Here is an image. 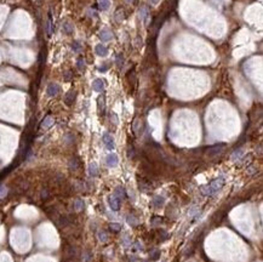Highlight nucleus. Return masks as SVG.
Returning <instances> with one entry per match:
<instances>
[{"label":"nucleus","mask_w":263,"mask_h":262,"mask_svg":"<svg viewBox=\"0 0 263 262\" xmlns=\"http://www.w3.org/2000/svg\"><path fill=\"white\" fill-rule=\"evenodd\" d=\"M114 196L120 200H123L125 197H126V191H125V188L123 187V186H119V187H117L115 188V191H114Z\"/></svg>","instance_id":"f8f14e48"},{"label":"nucleus","mask_w":263,"mask_h":262,"mask_svg":"<svg viewBox=\"0 0 263 262\" xmlns=\"http://www.w3.org/2000/svg\"><path fill=\"white\" fill-rule=\"evenodd\" d=\"M100 70H101V72H104V70H107V68H106V67H100Z\"/></svg>","instance_id":"f704fd0d"},{"label":"nucleus","mask_w":263,"mask_h":262,"mask_svg":"<svg viewBox=\"0 0 263 262\" xmlns=\"http://www.w3.org/2000/svg\"><path fill=\"white\" fill-rule=\"evenodd\" d=\"M52 124H53V118L49 115V117H46V118L43 120V123H41V128H43V129H49Z\"/></svg>","instance_id":"dca6fc26"},{"label":"nucleus","mask_w":263,"mask_h":262,"mask_svg":"<svg viewBox=\"0 0 263 262\" xmlns=\"http://www.w3.org/2000/svg\"><path fill=\"white\" fill-rule=\"evenodd\" d=\"M98 239H100L102 243H106V241L108 240V235H107V233H106L104 231H100V232H98Z\"/></svg>","instance_id":"393cba45"},{"label":"nucleus","mask_w":263,"mask_h":262,"mask_svg":"<svg viewBox=\"0 0 263 262\" xmlns=\"http://www.w3.org/2000/svg\"><path fill=\"white\" fill-rule=\"evenodd\" d=\"M109 227H111L112 231H115V232H118V231L121 229V225L118 223V222H112V223L109 225Z\"/></svg>","instance_id":"cd10ccee"},{"label":"nucleus","mask_w":263,"mask_h":262,"mask_svg":"<svg viewBox=\"0 0 263 262\" xmlns=\"http://www.w3.org/2000/svg\"><path fill=\"white\" fill-rule=\"evenodd\" d=\"M95 52H96V55H98V56H107L108 55V49L104 46V45H102V44H98V45H96V47H95Z\"/></svg>","instance_id":"9b49d317"},{"label":"nucleus","mask_w":263,"mask_h":262,"mask_svg":"<svg viewBox=\"0 0 263 262\" xmlns=\"http://www.w3.org/2000/svg\"><path fill=\"white\" fill-rule=\"evenodd\" d=\"M106 163H107V165H108V166H111V167H114V166H117V165H118V163H119L118 155H117V154H114V153L109 154V155L107 157V159H106Z\"/></svg>","instance_id":"0eeeda50"},{"label":"nucleus","mask_w":263,"mask_h":262,"mask_svg":"<svg viewBox=\"0 0 263 262\" xmlns=\"http://www.w3.org/2000/svg\"><path fill=\"white\" fill-rule=\"evenodd\" d=\"M160 2V0H149V3H150V5H156L158 3Z\"/></svg>","instance_id":"72a5a7b5"},{"label":"nucleus","mask_w":263,"mask_h":262,"mask_svg":"<svg viewBox=\"0 0 263 262\" xmlns=\"http://www.w3.org/2000/svg\"><path fill=\"white\" fill-rule=\"evenodd\" d=\"M70 79H72V72H66L64 80H70Z\"/></svg>","instance_id":"473e14b6"},{"label":"nucleus","mask_w":263,"mask_h":262,"mask_svg":"<svg viewBox=\"0 0 263 262\" xmlns=\"http://www.w3.org/2000/svg\"><path fill=\"white\" fill-rule=\"evenodd\" d=\"M85 60H84V57H79L78 58V61H76V67H78V69L79 70H84L85 69Z\"/></svg>","instance_id":"4be33fe9"},{"label":"nucleus","mask_w":263,"mask_h":262,"mask_svg":"<svg viewBox=\"0 0 263 262\" xmlns=\"http://www.w3.org/2000/svg\"><path fill=\"white\" fill-rule=\"evenodd\" d=\"M69 167H70V170H73V171H75L78 167H79V160H78V158H72L70 160H69Z\"/></svg>","instance_id":"a211bd4d"},{"label":"nucleus","mask_w":263,"mask_h":262,"mask_svg":"<svg viewBox=\"0 0 263 262\" xmlns=\"http://www.w3.org/2000/svg\"><path fill=\"white\" fill-rule=\"evenodd\" d=\"M102 140H103V143H104V146H106V147H107L109 150H113V149L115 148V141H114L113 136H112V135H109L108 132H106V134L103 135Z\"/></svg>","instance_id":"f03ea898"},{"label":"nucleus","mask_w":263,"mask_h":262,"mask_svg":"<svg viewBox=\"0 0 263 262\" xmlns=\"http://www.w3.org/2000/svg\"><path fill=\"white\" fill-rule=\"evenodd\" d=\"M72 50H73L74 52H79V51L81 50V44H80L79 41H73V43H72Z\"/></svg>","instance_id":"a878e982"},{"label":"nucleus","mask_w":263,"mask_h":262,"mask_svg":"<svg viewBox=\"0 0 263 262\" xmlns=\"http://www.w3.org/2000/svg\"><path fill=\"white\" fill-rule=\"evenodd\" d=\"M92 89L96 91V92H102L104 90V82L102 79H96L94 80L92 82Z\"/></svg>","instance_id":"6e6552de"},{"label":"nucleus","mask_w":263,"mask_h":262,"mask_svg":"<svg viewBox=\"0 0 263 262\" xmlns=\"http://www.w3.org/2000/svg\"><path fill=\"white\" fill-rule=\"evenodd\" d=\"M98 111H100V113L101 112L104 113V99L102 96L98 97Z\"/></svg>","instance_id":"bb28decb"},{"label":"nucleus","mask_w":263,"mask_h":262,"mask_svg":"<svg viewBox=\"0 0 263 262\" xmlns=\"http://www.w3.org/2000/svg\"><path fill=\"white\" fill-rule=\"evenodd\" d=\"M224 148V144L223 143H220V144H216V146H212L207 149V155L210 157H213V155H217L218 153H221Z\"/></svg>","instance_id":"39448f33"},{"label":"nucleus","mask_w":263,"mask_h":262,"mask_svg":"<svg viewBox=\"0 0 263 262\" xmlns=\"http://www.w3.org/2000/svg\"><path fill=\"white\" fill-rule=\"evenodd\" d=\"M123 63H124V60H123V55H121V53H119V55L117 56V64H118L119 67H123Z\"/></svg>","instance_id":"7c9ffc66"},{"label":"nucleus","mask_w":263,"mask_h":262,"mask_svg":"<svg viewBox=\"0 0 263 262\" xmlns=\"http://www.w3.org/2000/svg\"><path fill=\"white\" fill-rule=\"evenodd\" d=\"M109 5H111L109 0H100V3H98V9L102 10V11H106V10H108Z\"/></svg>","instance_id":"f3484780"},{"label":"nucleus","mask_w":263,"mask_h":262,"mask_svg":"<svg viewBox=\"0 0 263 262\" xmlns=\"http://www.w3.org/2000/svg\"><path fill=\"white\" fill-rule=\"evenodd\" d=\"M75 97H76V92H75V91L72 90V91L67 92L66 96H64V102H66V105H67V106H72L73 102L75 101Z\"/></svg>","instance_id":"1a4fd4ad"},{"label":"nucleus","mask_w":263,"mask_h":262,"mask_svg":"<svg viewBox=\"0 0 263 262\" xmlns=\"http://www.w3.org/2000/svg\"><path fill=\"white\" fill-rule=\"evenodd\" d=\"M165 203V199L162 198V197H160V196H156V197H154V199H153V205H155V206H161L162 204Z\"/></svg>","instance_id":"6ab92c4d"},{"label":"nucleus","mask_w":263,"mask_h":262,"mask_svg":"<svg viewBox=\"0 0 263 262\" xmlns=\"http://www.w3.org/2000/svg\"><path fill=\"white\" fill-rule=\"evenodd\" d=\"M89 173H90V176H92V177H95V176H97V175H98V166H97L96 163H91L89 165Z\"/></svg>","instance_id":"2eb2a0df"},{"label":"nucleus","mask_w":263,"mask_h":262,"mask_svg":"<svg viewBox=\"0 0 263 262\" xmlns=\"http://www.w3.org/2000/svg\"><path fill=\"white\" fill-rule=\"evenodd\" d=\"M46 33H47V35H51V33H52V20H51V15L49 16V20H47V24H46Z\"/></svg>","instance_id":"b1692460"},{"label":"nucleus","mask_w":263,"mask_h":262,"mask_svg":"<svg viewBox=\"0 0 263 262\" xmlns=\"http://www.w3.org/2000/svg\"><path fill=\"white\" fill-rule=\"evenodd\" d=\"M223 183H224V179H223V177L215 179V180L211 181L209 185L201 187V192H203L204 196H212V194H215L216 192H218V191L222 188Z\"/></svg>","instance_id":"f257e3e1"},{"label":"nucleus","mask_w":263,"mask_h":262,"mask_svg":"<svg viewBox=\"0 0 263 262\" xmlns=\"http://www.w3.org/2000/svg\"><path fill=\"white\" fill-rule=\"evenodd\" d=\"M112 38H113V34L108 28H104L100 32V39L102 41H109V40H112Z\"/></svg>","instance_id":"423d86ee"},{"label":"nucleus","mask_w":263,"mask_h":262,"mask_svg":"<svg viewBox=\"0 0 263 262\" xmlns=\"http://www.w3.org/2000/svg\"><path fill=\"white\" fill-rule=\"evenodd\" d=\"M114 18L117 22H123L125 20V11L123 9H118L114 14Z\"/></svg>","instance_id":"4468645a"},{"label":"nucleus","mask_w":263,"mask_h":262,"mask_svg":"<svg viewBox=\"0 0 263 262\" xmlns=\"http://www.w3.org/2000/svg\"><path fill=\"white\" fill-rule=\"evenodd\" d=\"M147 17H148V10L146 8H141V10H140V18H141V21L146 22Z\"/></svg>","instance_id":"412c9836"},{"label":"nucleus","mask_w":263,"mask_h":262,"mask_svg":"<svg viewBox=\"0 0 263 262\" xmlns=\"http://www.w3.org/2000/svg\"><path fill=\"white\" fill-rule=\"evenodd\" d=\"M111 120H113V123H114L115 125L119 123V121H118V117H117L115 113H112V114H111Z\"/></svg>","instance_id":"2f4dec72"},{"label":"nucleus","mask_w":263,"mask_h":262,"mask_svg":"<svg viewBox=\"0 0 263 262\" xmlns=\"http://www.w3.org/2000/svg\"><path fill=\"white\" fill-rule=\"evenodd\" d=\"M159 256H160V252H159V250H153V251H152V254H150V258H152L153 261L158 260V258H159Z\"/></svg>","instance_id":"c85d7f7f"},{"label":"nucleus","mask_w":263,"mask_h":262,"mask_svg":"<svg viewBox=\"0 0 263 262\" xmlns=\"http://www.w3.org/2000/svg\"><path fill=\"white\" fill-rule=\"evenodd\" d=\"M62 32L64 33V34H73V32H74V27H73V24L70 23V22H64L63 23V26H62Z\"/></svg>","instance_id":"ddd939ff"},{"label":"nucleus","mask_w":263,"mask_h":262,"mask_svg":"<svg viewBox=\"0 0 263 262\" xmlns=\"http://www.w3.org/2000/svg\"><path fill=\"white\" fill-rule=\"evenodd\" d=\"M46 92H47V95H49L50 97H55V96L58 95V92H59V86H58L57 84H55V82H51V84H49V86H47Z\"/></svg>","instance_id":"20e7f679"},{"label":"nucleus","mask_w":263,"mask_h":262,"mask_svg":"<svg viewBox=\"0 0 263 262\" xmlns=\"http://www.w3.org/2000/svg\"><path fill=\"white\" fill-rule=\"evenodd\" d=\"M8 194V188L5 186H0V198H4Z\"/></svg>","instance_id":"c756f323"},{"label":"nucleus","mask_w":263,"mask_h":262,"mask_svg":"<svg viewBox=\"0 0 263 262\" xmlns=\"http://www.w3.org/2000/svg\"><path fill=\"white\" fill-rule=\"evenodd\" d=\"M108 203H109V206H111V209H112L113 211H118V210L120 209V200H119L114 194L109 196Z\"/></svg>","instance_id":"7ed1b4c3"},{"label":"nucleus","mask_w":263,"mask_h":262,"mask_svg":"<svg viewBox=\"0 0 263 262\" xmlns=\"http://www.w3.org/2000/svg\"><path fill=\"white\" fill-rule=\"evenodd\" d=\"M132 131L136 134V135H140L141 131H142V120L140 118L135 119L133 123H132Z\"/></svg>","instance_id":"9d476101"},{"label":"nucleus","mask_w":263,"mask_h":262,"mask_svg":"<svg viewBox=\"0 0 263 262\" xmlns=\"http://www.w3.org/2000/svg\"><path fill=\"white\" fill-rule=\"evenodd\" d=\"M126 221H127L129 225H132V226H137V225H138V220H137V217H135V215H131V214L127 216Z\"/></svg>","instance_id":"aec40b11"},{"label":"nucleus","mask_w":263,"mask_h":262,"mask_svg":"<svg viewBox=\"0 0 263 262\" xmlns=\"http://www.w3.org/2000/svg\"><path fill=\"white\" fill-rule=\"evenodd\" d=\"M82 208H84V202L81 199H76L74 202V209L76 211H80V210H82Z\"/></svg>","instance_id":"5701e85b"}]
</instances>
